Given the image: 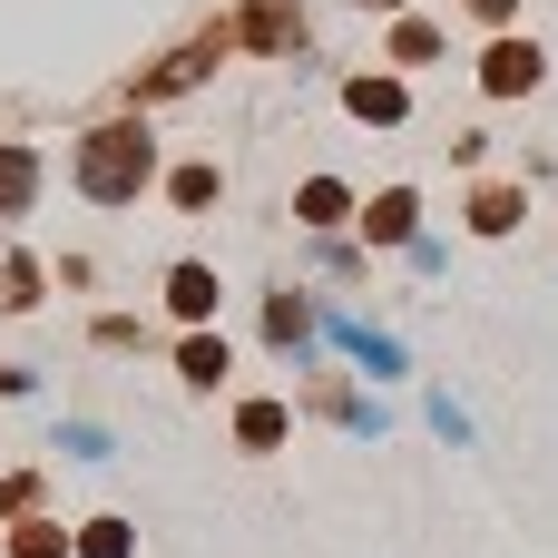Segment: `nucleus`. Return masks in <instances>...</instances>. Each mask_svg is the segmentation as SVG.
Instances as JSON below:
<instances>
[{"label":"nucleus","mask_w":558,"mask_h":558,"mask_svg":"<svg viewBox=\"0 0 558 558\" xmlns=\"http://www.w3.org/2000/svg\"><path fill=\"white\" fill-rule=\"evenodd\" d=\"M147 167H157V147H147L137 128H98V137L78 147V186H88L98 206H118V196H137V186H147Z\"/></svg>","instance_id":"nucleus-1"},{"label":"nucleus","mask_w":558,"mask_h":558,"mask_svg":"<svg viewBox=\"0 0 558 558\" xmlns=\"http://www.w3.org/2000/svg\"><path fill=\"white\" fill-rule=\"evenodd\" d=\"M29 186H39L29 147H0V216H20V206H29Z\"/></svg>","instance_id":"nucleus-2"},{"label":"nucleus","mask_w":558,"mask_h":558,"mask_svg":"<svg viewBox=\"0 0 558 558\" xmlns=\"http://www.w3.org/2000/svg\"><path fill=\"white\" fill-rule=\"evenodd\" d=\"M530 78H539V59H530L520 39H500V49H490V88H530Z\"/></svg>","instance_id":"nucleus-3"},{"label":"nucleus","mask_w":558,"mask_h":558,"mask_svg":"<svg viewBox=\"0 0 558 558\" xmlns=\"http://www.w3.org/2000/svg\"><path fill=\"white\" fill-rule=\"evenodd\" d=\"M167 294H177V314H206V304H216V275H206V265H177Z\"/></svg>","instance_id":"nucleus-4"},{"label":"nucleus","mask_w":558,"mask_h":558,"mask_svg":"<svg viewBox=\"0 0 558 558\" xmlns=\"http://www.w3.org/2000/svg\"><path fill=\"white\" fill-rule=\"evenodd\" d=\"M353 108H363V118H402V88H392V78H353Z\"/></svg>","instance_id":"nucleus-5"},{"label":"nucleus","mask_w":558,"mask_h":558,"mask_svg":"<svg viewBox=\"0 0 558 558\" xmlns=\"http://www.w3.org/2000/svg\"><path fill=\"white\" fill-rule=\"evenodd\" d=\"M373 235H412V196H383L373 206Z\"/></svg>","instance_id":"nucleus-6"},{"label":"nucleus","mask_w":558,"mask_h":558,"mask_svg":"<svg viewBox=\"0 0 558 558\" xmlns=\"http://www.w3.org/2000/svg\"><path fill=\"white\" fill-rule=\"evenodd\" d=\"M245 441H255V451H265V441H284V412H275V402H255V412H245Z\"/></svg>","instance_id":"nucleus-7"},{"label":"nucleus","mask_w":558,"mask_h":558,"mask_svg":"<svg viewBox=\"0 0 558 558\" xmlns=\"http://www.w3.org/2000/svg\"><path fill=\"white\" fill-rule=\"evenodd\" d=\"M59 549H69L59 530H20V558H59Z\"/></svg>","instance_id":"nucleus-8"}]
</instances>
